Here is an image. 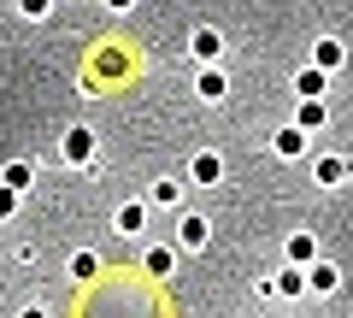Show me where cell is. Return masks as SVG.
Segmentation results:
<instances>
[{"label":"cell","mask_w":353,"mask_h":318,"mask_svg":"<svg viewBox=\"0 0 353 318\" xmlns=\"http://www.w3.org/2000/svg\"><path fill=\"white\" fill-rule=\"evenodd\" d=\"M318 183H341V159H324L318 166Z\"/></svg>","instance_id":"cell-2"},{"label":"cell","mask_w":353,"mask_h":318,"mask_svg":"<svg viewBox=\"0 0 353 318\" xmlns=\"http://www.w3.org/2000/svg\"><path fill=\"white\" fill-rule=\"evenodd\" d=\"M194 177H201V183L218 177V159H212V153H201V159H194Z\"/></svg>","instance_id":"cell-1"}]
</instances>
